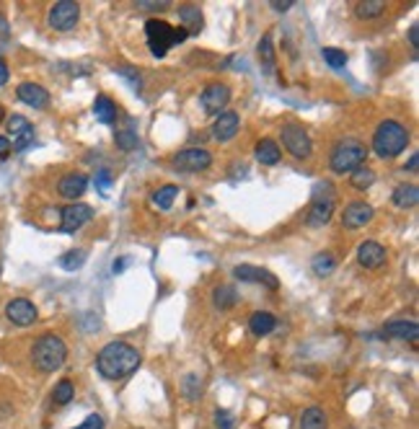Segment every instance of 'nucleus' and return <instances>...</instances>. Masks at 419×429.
Wrapping results in <instances>:
<instances>
[{"instance_id":"obj_1","label":"nucleus","mask_w":419,"mask_h":429,"mask_svg":"<svg viewBox=\"0 0 419 429\" xmlns=\"http://www.w3.org/2000/svg\"><path fill=\"white\" fill-rule=\"evenodd\" d=\"M140 362H143V357H140L137 347H132L127 341H109L96 355V370L106 380H125L140 367Z\"/></svg>"},{"instance_id":"obj_2","label":"nucleus","mask_w":419,"mask_h":429,"mask_svg":"<svg viewBox=\"0 0 419 429\" xmlns=\"http://www.w3.org/2000/svg\"><path fill=\"white\" fill-rule=\"evenodd\" d=\"M409 145V129L396 119H386L375 127L373 153L378 158H396Z\"/></svg>"},{"instance_id":"obj_3","label":"nucleus","mask_w":419,"mask_h":429,"mask_svg":"<svg viewBox=\"0 0 419 429\" xmlns=\"http://www.w3.org/2000/svg\"><path fill=\"white\" fill-rule=\"evenodd\" d=\"M68 359V344L57 334H42L31 347V362L39 373H55Z\"/></svg>"},{"instance_id":"obj_4","label":"nucleus","mask_w":419,"mask_h":429,"mask_svg":"<svg viewBox=\"0 0 419 429\" xmlns=\"http://www.w3.org/2000/svg\"><path fill=\"white\" fill-rule=\"evenodd\" d=\"M367 153H370V150L365 147V143L352 140V137H345V140H339L337 145H334V150H331L329 168H331L334 174H352L360 165H365Z\"/></svg>"},{"instance_id":"obj_5","label":"nucleus","mask_w":419,"mask_h":429,"mask_svg":"<svg viewBox=\"0 0 419 429\" xmlns=\"http://www.w3.org/2000/svg\"><path fill=\"white\" fill-rule=\"evenodd\" d=\"M145 37H148V47H150V55L166 57V52L173 44H179V42L187 39V31L184 29H173L171 24H166L161 19H150L145 24Z\"/></svg>"},{"instance_id":"obj_6","label":"nucleus","mask_w":419,"mask_h":429,"mask_svg":"<svg viewBox=\"0 0 419 429\" xmlns=\"http://www.w3.org/2000/svg\"><path fill=\"white\" fill-rule=\"evenodd\" d=\"M334 215V186L329 181H321L313 186V200H310V210H308V225L319 228L326 225Z\"/></svg>"},{"instance_id":"obj_7","label":"nucleus","mask_w":419,"mask_h":429,"mask_svg":"<svg viewBox=\"0 0 419 429\" xmlns=\"http://www.w3.org/2000/svg\"><path fill=\"white\" fill-rule=\"evenodd\" d=\"M280 137H283V147L290 153L292 158L298 161H306L313 153V143H310V135L306 132V127L301 124H283L280 127Z\"/></svg>"},{"instance_id":"obj_8","label":"nucleus","mask_w":419,"mask_h":429,"mask_svg":"<svg viewBox=\"0 0 419 429\" xmlns=\"http://www.w3.org/2000/svg\"><path fill=\"white\" fill-rule=\"evenodd\" d=\"M78 19H81V6L75 0H60L47 13V24L55 31H70V29H75Z\"/></svg>"},{"instance_id":"obj_9","label":"nucleus","mask_w":419,"mask_h":429,"mask_svg":"<svg viewBox=\"0 0 419 429\" xmlns=\"http://www.w3.org/2000/svg\"><path fill=\"white\" fill-rule=\"evenodd\" d=\"M173 168L182 174H197V171H207L212 165V156L205 147H184L173 156Z\"/></svg>"},{"instance_id":"obj_10","label":"nucleus","mask_w":419,"mask_h":429,"mask_svg":"<svg viewBox=\"0 0 419 429\" xmlns=\"http://www.w3.org/2000/svg\"><path fill=\"white\" fill-rule=\"evenodd\" d=\"M6 129H8L10 135V147L13 150H26V147H31V143H34V127H31V122H29L26 117H21V114H10L8 119H6Z\"/></svg>"},{"instance_id":"obj_11","label":"nucleus","mask_w":419,"mask_h":429,"mask_svg":"<svg viewBox=\"0 0 419 429\" xmlns=\"http://www.w3.org/2000/svg\"><path fill=\"white\" fill-rule=\"evenodd\" d=\"M63 220H60V230L63 233H75V230H81L86 222H91L93 218V210L88 204H83V202H73V204H68L63 207Z\"/></svg>"},{"instance_id":"obj_12","label":"nucleus","mask_w":419,"mask_h":429,"mask_svg":"<svg viewBox=\"0 0 419 429\" xmlns=\"http://www.w3.org/2000/svg\"><path fill=\"white\" fill-rule=\"evenodd\" d=\"M228 101H230V88L226 83H209L200 96L202 109L207 111V114H223V109L228 106Z\"/></svg>"},{"instance_id":"obj_13","label":"nucleus","mask_w":419,"mask_h":429,"mask_svg":"<svg viewBox=\"0 0 419 429\" xmlns=\"http://www.w3.org/2000/svg\"><path fill=\"white\" fill-rule=\"evenodd\" d=\"M233 277L241 280V282H248V284H264V287H269V290H277V287H280V280H277L269 269H262V266H254V264L233 266Z\"/></svg>"},{"instance_id":"obj_14","label":"nucleus","mask_w":419,"mask_h":429,"mask_svg":"<svg viewBox=\"0 0 419 429\" xmlns=\"http://www.w3.org/2000/svg\"><path fill=\"white\" fill-rule=\"evenodd\" d=\"M6 318L13 323V326H31L34 321L39 318L37 305L26 298H13V300L6 305Z\"/></svg>"},{"instance_id":"obj_15","label":"nucleus","mask_w":419,"mask_h":429,"mask_svg":"<svg viewBox=\"0 0 419 429\" xmlns=\"http://www.w3.org/2000/svg\"><path fill=\"white\" fill-rule=\"evenodd\" d=\"M375 210L367 204V202H349L342 212V222H345V228L349 230H357V228H365L370 220H373Z\"/></svg>"},{"instance_id":"obj_16","label":"nucleus","mask_w":419,"mask_h":429,"mask_svg":"<svg viewBox=\"0 0 419 429\" xmlns=\"http://www.w3.org/2000/svg\"><path fill=\"white\" fill-rule=\"evenodd\" d=\"M357 261L365 269H381L386 264V246H381L378 241H365L357 246Z\"/></svg>"},{"instance_id":"obj_17","label":"nucleus","mask_w":419,"mask_h":429,"mask_svg":"<svg viewBox=\"0 0 419 429\" xmlns=\"http://www.w3.org/2000/svg\"><path fill=\"white\" fill-rule=\"evenodd\" d=\"M16 96H19V101H24L26 106H34V109H47L49 106V91L39 83H21L16 88Z\"/></svg>"},{"instance_id":"obj_18","label":"nucleus","mask_w":419,"mask_h":429,"mask_svg":"<svg viewBox=\"0 0 419 429\" xmlns=\"http://www.w3.org/2000/svg\"><path fill=\"white\" fill-rule=\"evenodd\" d=\"M238 127H241V119H238L236 111H223L212 124V137L220 140V143H228L238 135Z\"/></svg>"},{"instance_id":"obj_19","label":"nucleus","mask_w":419,"mask_h":429,"mask_svg":"<svg viewBox=\"0 0 419 429\" xmlns=\"http://www.w3.org/2000/svg\"><path fill=\"white\" fill-rule=\"evenodd\" d=\"M86 189H88V176L86 174H68L60 179V184H57V192H60V197H65V200H81L83 194H86Z\"/></svg>"},{"instance_id":"obj_20","label":"nucleus","mask_w":419,"mask_h":429,"mask_svg":"<svg viewBox=\"0 0 419 429\" xmlns=\"http://www.w3.org/2000/svg\"><path fill=\"white\" fill-rule=\"evenodd\" d=\"M179 29H184L187 31V37H191V34H200L202 31V24H205V16H202L200 6H182L179 8Z\"/></svg>"},{"instance_id":"obj_21","label":"nucleus","mask_w":419,"mask_h":429,"mask_svg":"<svg viewBox=\"0 0 419 429\" xmlns=\"http://www.w3.org/2000/svg\"><path fill=\"white\" fill-rule=\"evenodd\" d=\"M386 337L391 339H404V341H417V334H419V326L417 321H406V318H399V321H388L386 323Z\"/></svg>"},{"instance_id":"obj_22","label":"nucleus","mask_w":419,"mask_h":429,"mask_svg":"<svg viewBox=\"0 0 419 429\" xmlns=\"http://www.w3.org/2000/svg\"><path fill=\"white\" fill-rule=\"evenodd\" d=\"M254 156L262 165H277L280 163V158H283V150H280V145H277L274 140L264 137V140H259V143H256Z\"/></svg>"},{"instance_id":"obj_23","label":"nucleus","mask_w":419,"mask_h":429,"mask_svg":"<svg viewBox=\"0 0 419 429\" xmlns=\"http://www.w3.org/2000/svg\"><path fill=\"white\" fill-rule=\"evenodd\" d=\"M419 202V189L414 184H399L393 189V204L401 207V210H409V207H417Z\"/></svg>"},{"instance_id":"obj_24","label":"nucleus","mask_w":419,"mask_h":429,"mask_svg":"<svg viewBox=\"0 0 419 429\" xmlns=\"http://www.w3.org/2000/svg\"><path fill=\"white\" fill-rule=\"evenodd\" d=\"M274 326H277V318L267 311H256V313H251V318H248V329H251V334H256V337L272 334Z\"/></svg>"},{"instance_id":"obj_25","label":"nucleus","mask_w":419,"mask_h":429,"mask_svg":"<svg viewBox=\"0 0 419 429\" xmlns=\"http://www.w3.org/2000/svg\"><path fill=\"white\" fill-rule=\"evenodd\" d=\"M329 419H326V411L321 406H308V409L301 414V429H326Z\"/></svg>"},{"instance_id":"obj_26","label":"nucleus","mask_w":419,"mask_h":429,"mask_svg":"<svg viewBox=\"0 0 419 429\" xmlns=\"http://www.w3.org/2000/svg\"><path fill=\"white\" fill-rule=\"evenodd\" d=\"M93 117L104 122V124H111L117 119V104L109 96H96V101H93Z\"/></svg>"},{"instance_id":"obj_27","label":"nucleus","mask_w":419,"mask_h":429,"mask_svg":"<svg viewBox=\"0 0 419 429\" xmlns=\"http://www.w3.org/2000/svg\"><path fill=\"white\" fill-rule=\"evenodd\" d=\"M176 194H179V186H173V184H166L161 189H155L150 202H153L158 210H171L173 200H176Z\"/></svg>"},{"instance_id":"obj_28","label":"nucleus","mask_w":419,"mask_h":429,"mask_svg":"<svg viewBox=\"0 0 419 429\" xmlns=\"http://www.w3.org/2000/svg\"><path fill=\"white\" fill-rule=\"evenodd\" d=\"M259 63H262V67H264V73H274V65H277V60H274V47H272V37L269 34H264L262 37V42H259Z\"/></svg>"},{"instance_id":"obj_29","label":"nucleus","mask_w":419,"mask_h":429,"mask_svg":"<svg viewBox=\"0 0 419 429\" xmlns=\"http://www.w3.org/2000/svg\"><path fill=\"white\" fill-rule=\"evenodd\" d=\"M310 269L319 274V277H329V274L337 269V259L329 254V251H321V254L313 256V261H310Z\"/></svg>"},{"instance_id":"obj_30","label":"nucleus","mask_w":419,"mask_h":429,"mask_svg":"<svg viewBox=\"0 0 419 429\" xmlns=\"http://www.w3.org/2000/svg\"><path fill=\"white\" fill-rule=\"evenodd\" d=\"M383 10H386V3L383 0H363L355 6L357 19H378Z\"/></svg>"},{"instance_id":"obj_31","label":"nucleus","mask_w":419,"mask_h":429,"mask_svg":"<svg viewBox=\"0 0 419 429\" xmlns=\"http://www.w3.org/2000/svg\"><path fill=\"white\" fill-rule=\"evenodd\" d=\"M83 264H86V251L83 248H70L68 254L60 256V266H63L65 272H75Z\"/></svg>"},{"instance_id":"obj_32","label":"nucleus","mask_w":419,"mask_h":429,"mask_svg":"<svg viewBox=\"0 0 419 429\" xmlns=\"http://www.w3.org/2000/svg\"><path fill=\"white\" fill-rule=\"evenodd\" d=\"M349 181H352V186H355V189H370V186L375 184L373 168H367V165H360L357 171H352Z\"/></svg>"},{"instance_id":"obj_33","label":"nucleus","mask_w":419,"mask_h":429,"mask_svg":"<svg viewBox=\"0 0 419 429\" xmlns=\"http://www.w3.org/2000/svg\"><path fill=\"white\" fill-rule=\"evenodd\" d=\"M238 300V295L233 287H218L215 290V295H212V302H215V308H220V311H226V308H233Z\"/></svg>"},{"instance_id":"obj_34","label":"nucleus","mask_w":419,"mask_h":429,"mask_svg":"<svg viewBox=\"0 0 419 429\" xmlns=\"http://www.w3.org/2000/svg\"><path fill=\"white\" fill-rule=\"evenodd\" d=\"M75 396V385L70 383V380H60V383L55 385V391H52V401L57 403V406H65V403H70Z\"/></svg>"},{"instance_id":"obj_35","label":"nucleus","mask_w":419,"mask_h":429,"mask_svg":"<svg viewBox=\"0 0 419 429\" xmlns=\"http://www.w3.org/2000/svg\"><path fill=\"white\" fill-rule=\"evenodd\" d=\"M321 55L326 60L329 67H334V70H342L347 65V52L345 49H337V47H324L321 49Z\"/></svg>"},{"instance_id":"obj_36","label":"nucleus","mask_w":419,"mask_h":429,"mask_svg":"<svg viewBox=\"0 0 419 429\" xmlns=\"http://www.w3.org/2000/svg\"><path fill=\"white\" fill-rule=\"evenodd\" d=\"M182 391L184 396L189 398V401H197V398H202V380L200 375H187L182 383Z\"/></svg>"},{"instance_id":"obj_37","label":"nucleus","mask_w":419,"mask_h":429,"mask_svg":"<svg viewBox=\"0 0 419 429\" xmlns=\"http://www.w3.org/2000/svg\"><path fill=\"white\" fill-rule=\"evenodd\" d=\"M114 140H117V145L122 147V150H137V147H140V137H137L132 129H119L117 135H114Z\"/></svg>"},{"instance_id":"obj_38","label":"nucleus","mask_w":419,"mask_h":429,"mask_svg":"<svg viewBox=\"0 0 419 429\" xmlns=\"http://www.w3.org/2000/svg\"><path fill=\"white\" fill-rule=\"evenodd\" d=\"M117 73L125 75V78L129 81V86H132L135 91H140V86H143V78H140V73H137V70H132V67H127V65H119Z\"/></svg>"},{"instance_id":"obj_39","label":"nucleus","mask_w":419,"mask_h":429,"mask_svg":"<svg viewBox=\"0 0 419 429\" xmlns=\"http://www.w3.org/2000/svg\"><path fill=\"white\" fill-rule=\"evenodd\" d=\"M75 429H104V416L101 414H88L83 424H78Z\"/></svg>"},{"instance_id":"obj_40","label":"nucleus","mask_w":419,"mask_h":429,"mask_svg":"<svg viewBox=\"0 0 419 429\" xmlns=\"http://www.w3.org/2000/svg\"><path fill=\"white\" fill-rule=\"evenodd\" d=\"M111 186V174L106 171V168H101V171H96V189H101V194H106Z\"/></svg>"},{"instance_id":"obj_41","label":"nucleus","mask_w":419,"mask_h":429,"mask_svg":"<svg viewBox=\"0 0 419 429\" xmlns=\"http://www.w3.org/2000/svg\"><path fill=\"white\" fill-rule=\"evenodd\" d=\"M215 424H218V429H233V416H230V411H226V409L215 411Z\"/></svg>"},{"instance_id":"obj_42","label":"nucleus","mask_w":419,"mask_h":429,"mask_svg":"<svg viewBox=\"0 0 419 429\" xmlns=\"http://www.w3.org/2000/svg\"><path fill=\"white\" fill-rule=\"evenodd\" d=\"M168 0H137V8H166Z\"/></svg>"},{"instance_id":"obj_43","label":"nucleus","mask_w":419,"mask_h":429,"mask_svg":"<svg viewBox=\"0 0 419 429\" xmlns=\"http://www.w3.org/2000/svg\"><path fill=\"white\" fill-rule=\"evenodd\" d=\"M409 44L414 49V55H417V47H419V26L417 24H411L409 26Z\"/></svg>"},{"instance_id":"obj_44","label":"nucleus","mask_w":419,"mask_h":429,"mask_svg":"<svg viewBox=\"0 0 419 429\" xmlns=\"http://www.w3.org/2000/svg\"><path fill=\"white\" fill-rule=\"evenodd\" d=\"M10 153H13V147H10V140H8V137H0V161H6Z\"/></svg>"},{"instance_id":"obj_45","label":"nucleus","mask_w":419,"mask_h":429,"mask_svg":"<svg viewBox=\"0 0 419 429\" xmlns=\"http://www.w3.org/2000/svg\"><path fill=\"white\" fill-rule=\"evenodd\" d=\"M8 78H10V70H8V63L0 57V86H6L8 83Z\"/></svg>"},{"instance_id":"obj_46","label":"nucleus","mask_w":419,"mask_h":429,"mask_svg":"<svg viewBox=\"0 0 419 429\" xmlns=\"http://www.w3.org/2000/svg\"><path fill=\"white\" fill-rule=\"evenodd\" d=\"M269 3H272L274 10H290L295 0H269Z\"/></svg>"},{"instance_id":"obj_47","label":"nucleus","mask_w":419,"mask_h":429,"mask_svg":"<svg viewBox=\"0 0 419 429\" xmlns=\"http://www.w3.org/2000/svg\"><path fill=\"white\" fill-rule=\"evenodd\" d=\"M417 163H419V158H417V153H411V158H409V163L404 165V168H406V171H411V174H414V171H417Z\"/></svg>"},{"instance_id":"obj_48","label":"nucleus","mask_w":419,"mask_h":429,"mask_svg":"<svg viewBox=\"0 0 419 429\" xmlns=\"http://www.w3.org/2000/svg\"><path fill=\"white\" fill-rule=\"evenodd\" d=\"M127 264H129V259H119V261H114V264H111V269H114V274H117V272H122V269H125Z\"/></svg>"},{"instance_id":"obj_49","label":"nucleus","mask_w":419,"mask_h":429,"mask_svg":"<svg viewBox=\"0 0 419 429\" xmlns=\"http://www.w3.org/2000/svg\"><path fill=\"white\" fill-rule=\"evenodd\" d=\"M3 119H6V106L0 104V124H3Z\"/></svg>"},{"instance_id":"obj_50","label":"nucleus","mask_w":419,"mask_h":429,"mask_svg":"<svg viewBox=\"0 0 419 429\" xmlns=\"http://www.w3.org/2000/svg\"><path fill=\"white\" fill-rule=\"evenodd\" d=\"M0 272H3V261H0Z\"/></svg>"}]
</instances>
